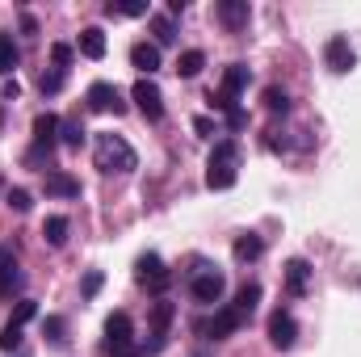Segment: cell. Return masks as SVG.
Returning <instances> with one entry per match:
<instances>
[{"mask_svg": "<svg viewBox=\"0 0 361 357\" xmlns=\"http://www.w3.org/2000/svg\"><path fill=\"white\" fill-rule=\"evenodd\" d=\"M92 160H97L101 173H135L139 169L135 147L122 135H114V131H97L92 135Z\"/></svg>", "mask_w": 361, "mask_h": 357, "instance_id": "obj_1", "label": "cell"}, {"mask_svg": "<svg viewBox=\"0 0 361 357\" xmlns=\"http://www.w3.org/2000/svg\"><path fill=\"white\" fill-rule=\"evenodd\" d=\"M240 177V143L235 139H219L206 164V185L210 189H231Z\"/></svg>", "mask_w": 361, "mask_h": 357, "instance_id": "obj_2", "label": "cell"}, {"mask_svg": "<svg viewBox=\"0 0 361 357\" xmlns=\"http://www.w3.org/2000/svg\"><path fill=\"white\" fill-rule=\"evenodd\" d=\"M248 80H252V72L244 68V63H227V72H223V89L210 92V105L219 109V114H231V109H240V92L248 89Z\"/></svg>", "mask_w": 361, "mask_h": 357, "instance_id": "obj_3", "label": "cell"}, {"mask_svg": "<svg viewBox=\"0 0 361 357\" xmlns=\"http://www.w3.org/2000/svg\"><path fill=\"white\" fill-rule=\"evenodd\" d=\"M135 324L126 311H114L105 320V353H118V357H135Z\"/></svg>", "mask_w": 361, "mask_h": 357, "instance_id": "obj_4", "label": "cell"}, {"mask_svg": "<svg viewBox=\"0 0 361 357\" xmlns=\"http://www.w3.org/2000/svg\"><path fill=\"white\" fill-rule=\"evenodd\" d=\"M189 290H193V298H197V303H219V298H223V290H227V277H223L219 269L197 265L193 273H189Z\"/></svg>", "mask_w": 361, "mask_h": 357, "instance_id": "obj_5", "label": "cell"}, {"mask_svg": "<svg viewBox=\"0 0 361 357\" xmlns=\"http://www.w3.org/2000/svg\"><path fill=\"white\" fill-rule=\"evenodd\" d=\"M135 277H139V286H147L152 294H164L169 282H173V273L164 269V261H160L156 253H143V257L135 261Z\"/></svg>", "mask_w": 361, "mask_h": 357, "instance_id": "obj_6", "label": "cell"}, {"mask_svg": "<svg viewBox=\"0 0 361 357\" xmlns=\"http://www.w3.org/2000/svg\"><path fill=\"white\" fill-rule=\"evenodd\" d=\"M324 63H328V72H336V76H345V72L357 68V51L349 47L345 34H332V38L324 42Z\"/></svg>", "mask_w": 361, "mask_h": 357, "instance_id": "obj_7", "label": "cell"}, {"mask_svg": "<svg viewBox=\"0 0 361 357\" xmlns=\"http://www.w3.org/2000/svg\"><path fill=\"white\" fill-rule=\"evenodd\" d=\"M130 101L139 105V114H143L147 122H160V118H164V92H160L156 80H147V76H143V80L130 89Z\"/></svg>", "mask_w": 361, "mask_h": 357, "instance_id": "obj_8", "label": "cell"}, {"mask_svg": "<svg viewBox=\"0 0 361 357\" xmlns=\"http://www.w3.org/2000/svg\"><path fill=\"white\" fill-rule=\"evenodd\" d=\"M85 97H89V109H97V114H122V109H126L118 85H109V80H92Z\"/></svg>", "mask_w": 361, "mask_h": 357, "instance_id": "obj_9", "label": "cell"}, {"mask_svg": "<svg viewBox=\"0 0 361 357\" xmlns=\"http://www.w3.org/2000/svg\"><path fill=\"white\" fill-rule=\"evenodd\" d=\"M244 324H248V320H244L235 307H223V311H214V320H206V324H202V332H206L210 341H227V337H235Z\"/></svg>", "mask_w": 361, "mask_h": 357, "instance_id": "obj_10", "label": "cell"}, {"mask_svg": "<svg viewBox=\"0 0 361 357\" xmlns=\"http://www.w3.org/2000/svg\"><path fill=\"white\" fill-rule=\"evenodd\" d=\"M294 341H298V324H294V315L290 311H273L269 315V345L273 349H294Z\"/></svg>", "mask_w": 361, "mask_h": 357, "instance_id": "obj_11", "label": "cell"}, {"mask_svg": "<svg viewBox=\"0 0 361 357\" xmlns=\"http://www.w3.org/2000/svg\"><path fill=\"white\" fill-rule=\"evenodd\" d=\"M21 269H17V261H13V253L8 248H0V298H8L13 290H21Z\"/></svg>", "mask_w": 361, "mask_h": 357, "instance_id": "obj_12", "label": "cell"}, {"mask_svg": "<svg viewBox=\"0 0 361 357\" xmlns=\"http://www.w3.org/2000/svg\"><path fill=\"white\" fill-rule=\"evenodd\" d=\"M59 122L63 118H55V114H38L34 118V147H55V139H59Z\"/></svg>", "mask_w": 361, "mask_h": 357, "instance_id": "obj_13", "label": "cell"}, {"mask_svg": "<svg viewBox=\"0 0 361 357\" xmlns=\"http://www.w3.org/2000/svg\"><path fill=\"white\" fill-rule=\"evenodd\" d=\"M173 320H177V303L156 298V307H152V337H156V341H164V337H169V328H173Z\"/></svg>", "mask_w": 361, "mask_h": 357, "instance_id": "obj_14", "label": "cell"}, {"mask_svg": "<svg viewBox=\"0 0 361 357\" xmlns=\"http://www.w3.org/2000/svg\"><path fill=\"white\" fill-rule=\"evenodd\" d=\"M219 21L227 30H244L248 25V0H219Z\"/></svg>", "mask_w": 361, "mask_h": 357, "instance_id": "obj_15", "label": "cell"}, {"mask_svg": "<svg viewBox=\"0 0 361 357\" xmlns=\"http://www.w3.org/2000/svg\"><path fill=\"white\" fill-rule=\"evenodd\" d=\"M130 63H135L139 72H147V76L160 72V47H156V42H135V47H130Z\"/></svg>", "mask_w": 361, "mask_h": 357, "instance_id": "obj_16", "label": "cell"}, {"mask_svg": "<svg viewBox=\"0 0 361 357\" xmlns=\"http://www.w3.org/2000/svg\"><path fill=\"white\" fill-rule=\"evenodd\" d=\"M307 286H311V265H307L302 257L286 261V290H290V294H307Z\"/></svg>", "mask_w": 361, "mask_h": 357, "instance_id": "obj_17", "label": "cell"}, {"mask_svg": "<svg viewBox=\"0 0 361 357\" xmlns=\"http://www.w3.org/2000/svg\"><path fill=\"white\" fill-rule=\"evenodd\" d=\"M42 189H47L51 198H80V181L68 177V173H47V177H42Z\"/></svg>", "mask_w": 361, "mask_h": 357, "instance_id": "obj_18", "label": "cell"}, {"mask_svg": "<svg viewBox=\"0 0 361 357\" xmlns=\"http://www.w3.org/2000/svg\"><path fill=\"white\" fill-rule=\"evenodd\" d=\"M105 30L101 25H89V30H80V55L85 59H105Z\"/></svg>", "mask_w": 361, "mask_h": 357, "instance_id": "obj_19", "label": "cell"}, {"mask_svg": "<svg viewBox=\"0 0 361 357\" xmlns=\"http://www.w3.org/2000/svg\"><path fill=\"white\" fill-rule=\"evenodd\" d=\"M68 231H72V223H68L63 214H51V219L42 223V240H47L51 248H63V244H68Z\"/></svg>", "mask_w": 361, "mask_h": 357, "instance_id": "obj_20", "label": "cell"}, {"mask_svg": "<svg viewBox=\"0 0 361 357\" xmlns=\"http://www.w3.org/2000/svg\"><path fill=\"white\" fill-rule=\"evenodd\" d=\"M202 68H206V51L189 47V51H180V55H177V76H185V80H193Z\"/></svg>", "mask_w": 361, "mask_h": 357, "instance_id": "obj_21", "label": "cell"}, {"mask_svg": "<svg viewBox=\"0 0 361 357\" xmlns=\"http://www.w3.org/2000/svg\"><path fill=\"white\" fill-rule=\"evenodd\" d=\"M147 21H152L156 47H173V42H177V25H173V17H169V13H152Z\"/></svg>", "mask_w": 361, "mask_h": 357, "instance_id": "obj_22", "label": "cell"}, {"mask_svg": "<svg viewBox=\"0 0 361 357\" xmlns=\"http://www.w3.org/2000/svg\"><path fill=\"white\" fill-rule=\"evenodd\" d=\"M231 253H235V261H240V265H248V261H257V257L265 253V240L248 231V236H240V240H235V248H231Z\"/></svg>", "mask_w": 361, "mask_h": 357, "instance_id": "obj_23", "label": "cell"}, {"mask_svg": "<svg viewBox=\"0 0 361 357\" xmlns=\"http://www.w3.org/2000/svg\"><path fill=\"white\" fill-rule=\"evenodd\" d=\"M257 303H261V286H257V282H244V286H240V294H235V303H231V307H235V311H240V315H244V320H248V315H252V311H257Z\"/></svg>", "mask_w": 361, "mask_h": 357, "instance_id": "obj_24", "label": "cell"}, {"mask_svg": "<svg viewBox=\"0 0 361 357\" xmlns=\"http://www.w3.org/2000/svg\"><path fill=\"white\" fill-rule=\"evenodd\" d=\"M105 13L109 17H147V4L143 0H109Z\"/></svg>", "mask_w": 361, "mask_h": 357, "instance_id": "obj_25", "label": "cell"}, {"mask_svg": "<svg viewBox=\"0 0 361 357\" xmlns=\"http://www.w3.org/2000/svg\"><path fill=\"white\" fill-rule=\"evenodd\" d=\"M85 135H89V131H85V122H80V118H63V122H59V139H63L68 147H80V143H85Z\"/></svg>", "mask_w": 361, "mask_h": 357, "instance_id": "obj_26", "label": "cell"}, {"mask_svg": "<svg viewBox=\"0 0 361 357\" xmlns=\"http://www.w3.org/2000/svg\"><path fill=\"white\" fill-rule=\"evenodd\" d=\"M21 63V51H17V42H13V34H0V72L8 76L13 68Z\"/></svg>", "mask_w": 361, "mask_h": 357, "instance_id": "obj_27", "label": "cell"}, {"mask_svg": "<svg viewBox=\"0 0 361 357\" xmlns=\"http://www.w3.org/2000/svg\"><path fill=\"white\" fill-rule=\"evenodd\" d=\"M4 202H8L17 214H30V210H34V193H30V189H21V185L4 189Z\"/></svg>", "mask_w": 361, "mask_h": 357, "instance_id": "obj_28", "label": "cell"}, {"mask_svg": "<svg viewBox=\"0 0 361 357\" xmlns=\"http://www.w3.org/2000/svg\"><path fill=\"white\" fill-rule=\"evenodd\" d=\"M42 337H47L51 345H63V341H68V320H63V315H47V320H42Z\"/></svg>", "mask_w": 361, "mask_h": 357, "instance_id": "obj_29", "label": "cell"}, {"mask_svg": "<svg viewBox=\"0 0 361 357\" xmlns=\"http://www.w3.org/2000/svg\"><path fill=\"white\" fill-rule=\"evenodd\" d=\"M34 315H38V303H34V298H21V303L13 307V320H8V324H17V328H25V324H30Z\"/></svg>", "mask_w": 361, "mask_h": 357, "instance_id": "obj_30", "label": "cell"}, {"mask_svg": "<svg viewBox=\"0 0 361 357\" xmlns=\"http://www.w3.org/2000/svg\"><path fill=\"white\" fill-rule=\"evenodd\" d=\"M265 109H269V114H286V109H290V97H286V89H277V85H273V89H265Z\"/></svg>", "mask_w": 361, "mask_h": 357, "instance_id": "obj_31", "label": "cell"}, {"mask_svg": "<svg viewBox=\"0 0 361 357\" xmlns=\"http://www.w3.org/2000/svg\"><path fill=\"white\" fill-rule=\"evenodd\" d=\"M101 286H105V273H101V269H89V273H85V282H80V294H85V298H97V290H101Z\"/></svg>", "mask_w": 361, "mask_h": 357, "instance_id": "obj_32", "label": "cell"}, {"mask_svg": "<svg viewBox=\"0 0 361 357\" xmlns=\"http://www.w3.org/2000/svg\"><path fill=\"white\" fill-rule=\"evenodd\" d=\"M38 89H42V97H55V92L63 89V72H42L38 76Z\"/></svg>", "mask_w": 361, "mask_h": 357, "instance_id": "obj_33", "label": "cell"}, {"mask_svg": "<svg viewBox=\"0 0 361 357\" xmlns=\"http://www.w3.org/2000/svg\"><path fill=\"white\" fill-rule=\"evenodd\" d=\"M17 345H21V328H17V324H4V328H0V349L13 353Z\"/></svg>", "mask_w": 361, "mask_h": 357, "instance_id": "obj_34", "label": "cell"}, {"mask_svg": "<svg viewBox=\"0 0 361 357\" xmlns=\"http://www.w3.org/2000/svg\"><path fill=\"white\" fill-rule=\"evenodd\" d=\"M72 55H76V51H72L68 42H55V47H51V59H55V72H63V68L72 63Z\"/></svg>", "mask_w": 361, "mask_h": 357, "instance_id": "obj_35", "label": "cell"}, {"mask_svg": "<svg viewBox=\"0 0 361 357\" xmlns=\"http://www.w3.org/2000/svg\"><path fill=\"white\" fill-rule=\"evenodd\" d=\"M193 131H197L202 139H214V135H219V122H214L210 114H197V118H193Z\"/></svg>", "mask_w": 361, "mask_h": 357, "instance_id": "obj_36", "label": "cell"}, {"mask_svg": "<svg viewBox=\"0 0 361 357\" xmlns=\"http://www.w3.org/2000/svg\"><path fill=\"white\" fill-rule=\"evenodd\" d=\"M223 118H227V131H244V126H248V114H244V109H231V114H223Z\"/></svg>", "mask_w": 361, "mask_h": 357, "instance_id": "obj_37", "label": "cell"}, {"mask_svg": "<svg viewBox=\"0 0 361 357\" xmlns=\"http://www.w3.org/2000/svg\"><path fill=\"white\" fill-rule=\"evenodd\" d=\"M21 97V85L17 80H4V101H17Z\"/></svg>", "mask_w": 361, "mask_h": 357, "instance_id": "obj_38", "label": "cell"}, {"mask_svg": "<svg viewBox=\"0 0 361 357\" xmlns=\"http://www.w3.org/2000/svg\"><path fill=\"white\" fill-rule=\"evenodd\" d=\"M21 30H25V34H30V38H34V34H38V21H34V17H30V13H21Z\"/></svg>", "mask_w": 361, "mask_h": 357, "instance_id": "obj_39", "label": "cell"}, {"mask_svg": "<svg viewBox=\"0 0 361 357\" xmlns=\"http://www.w3.org/2000/svg\"><path fill=\"white\" fill-rule=\"evenodd\" d=\"M0 126H4V109H0Z\"/></svg>", "mask_w": 361, "mask_h": 357, "instance_id": "obj_40", "label": "cell"}, {"mask_svg": "<svg viewBox=\"0 0 361 357\" xmlns=\"http://www.w3.org/2000/svg\"><path fill=\"white\" fill-rule=\"evenodd\" d=\"M0 193H4V181H0Z\"/></svg>", "mask_w": 361, "mask_h": 357, "instance_id": "obj_41", "label": "cell"}, {"mask_svg": "<svg viewBox=\"0 0 361 357\" xmlns=\"http://www.w3.org/2000/svg\"><path fill=\"white\" fill-rule=\"evenodd\" d=\"M193 357H206V353H193Z\"/></svg>", "mask_w": 361, "mask_h": 357, "instance_id": "obj_42", "label": "cell"}]
</instances>
